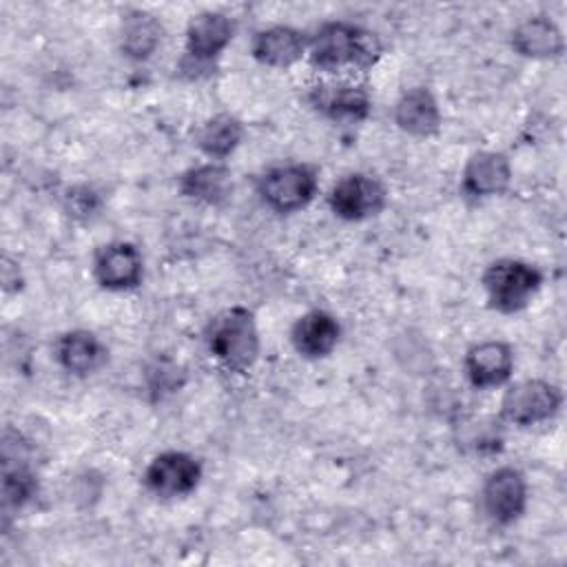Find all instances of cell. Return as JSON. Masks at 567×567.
I'll return each instance as SVG.
<instances>
[{"mask_svg": "<svg viewBox=\"0 0 567 567\" xmlns=\"http://www.w3.org/2000/svg\"><path fill=\"white\" fill-rule=\"evenodd\" d=\"M308 58L317 71L341 75L346 71L365 73L383 55V44L377 33L346 20L323 22L308 38Z\"/></svg>", "mask_w": 567, "mask_h": 567, "instance_id": "6da1fadb", "label": "cell"}, {"mask_svg": "<svg viewBox=\"0 0 567 567\" xmlns=\"http://www.w3.org/2000/svg\"><path fill=\"white\" fill-rule=\"evenodd\" d=\"M210 354L228 372H248L259 357V330L255 315L244 306L221 310L206 330Z\"/></svg>", "mask_w": 567, "mask_h": 567, "instance_id": "7a4b0ae2", "label": "cell"}, {"mask_svg": "<svg viewBox=\"0 0 567 567\" xmlns=\"http://www.w3.org/2000/svg\"><path fill=\"white\" fill-rule=\"evenodd\" d=\"M487 306L503 315L525 310L543 286V272L523 259L505 257L492 261L481 277Z\"/></svg>", "mask_w": 567, "mask_h": 567, "instance_id": "3957f363", "label": "cell"}, {"mask_svg": "<svg viewBox=\"0 0 567 567\" xmlns=\"http://www.w3.org/2000/svg\"><path fill=\"white\" fill-rule=\"evenodd\" d=\"M319 188L317 168L310 164H281L268 168L257 179V193L261 202L281 215L306 208Z\"/></svg>", "mask_w": 567, "mask_h": 567, "instance_id": "277c9868", "label": "cell"}, {"mask_svg": "<svg viewBox=\"0 0 567 567\" xmlns=\"http://www.w3.org/2000/svg\"><path fill=\"white\" fill-rule=\"evenodd\" d=\"M563 392L545 379H523L512 383L501 399V421L529 427L554 419L560 412Z\"/></svg>", "mask_w": 567, "mask_h": 567, "instance_id": "5b68a950", "label": "cell"}, {"mask_svg": "<svg viewBox=\"0 0 567 567\" xmlns=\"http://www.w3.org/2000/svg\"><path fill=\"white\" fill-rule=\"evenodd\" d=\"M308 102L328 120L346 124L363 122L372 109L368 86L352 75H339L312 84L308 91Z\"/></svg>", "mask_w": 567, "mask_h": 567, "instance_id": "8992f818", "label": "cell"}, {"mask_svg": "<svg viewBox=\"0 0 567 567\" xmlns=\"http://www.w3.org/2000/svg\"><path fill=\"white\" fill-rule=\"evenodd\" d=\"M388 204V188L368 173L343 175L328 195L330 210L343 221H363L377 217Z\"/></svg>", "mask_w": 567, "mask_h": 567, "instance_id": "52a82bcc", "label": "cell"}, {"mask_svg": "<svg viewBox=\"0 0 567 567\" xmlns=\"http://www.w3.org/2000/svg\"><path fill=\"white\" fill-rule=\"evenodd\" d=\"M235 20L221 11H202L186 24L184 38V66L206 69L235 38Z\"/></svg>", "mask_w": 567, "mask_h": 567, "instance_id": "ba28073f", "label": "cell"}, {"mask_svg": "<svg viewBox=\"0 0 567 567\" xmlns=\"http://www.w3.org/2000/svg\"><path fill=\"white\" fill-rule=\"evenodd\" d=\"M481 507L494 525L516 523L527 507V481L520 470L503 465L492 470L481 487Z\"/></svg>", "mask_w": 567, "mask_h": 567, "instance_id": "9c48e42d", "label": "cell"}, {"mask_svg": "<svg viewBox=\"0 0 567 567\" xmlns=\"http://www.w3.org/2000/svg\"><path fill=\"white\" fill-rule=\"evenodd\" d=\"M142 478L151 494L159 498H182L197 489L202 463L188 452L166 450L151 458Z\"/></svg>", "mask_w": 567, "mask_h": 567, "instance_id": "30bf717a", "label": "cell"}, {"mask_svg": "<svg viewBox=\"0 0 567 567\" xmlns=\"http://www.w3.org/2000/svg\"><path fill=\"white\" fill-rule=\"evenodd\" d=\"M95 281L113 292L133 290L144 279V259L135 244L111 241L102 246L93 261Z\"/></svg>", "mask_w": 567, "mask_h": 567, "instance_id": "8fae6325", "label": "cell"}, {"mask_svg": "<svg viewBox=\"0 0 567 567\" xmlns=\"http://www.w3.org/2000/svg\"><path fill=\"white\" fill-rule=\"evenodd\" d=\"M463 370L467 381L478 390L501 388L512 379L514 372V350L509 343L498 339H487L467 348L463 359Z\"/></svg>", "mask_w": 567, "mask_h": 567, "instance_id": "7c38bea8", "label": "cell"}, {"mask_svg": "<svg viewBox=\"0 0 567 567\" xmlns=\"http://www.w3.org/2000/svg\"><path fill=\"white\" fill-rule=\"evenodd\" d=\"M512 184V164L501 151H476L461 175V188L467 197L483 199L503 195Z\"/></svg>", "mask_w": 567, "mask_h": 567, "instance_id": "4fadbf2b", "label": "cell"}, {"mask_svg": "<svg viewBox=\"0 0 567 567\" xmlns=\"http://www.w3.org/2000/svg\"><path fill=\"white\" fill-rule=\"evenodd\" d=\"M308 51V38L288 24H272L259 29L250 42V55L266 66L288 69L297 64Z\"/></svg>", "mask_w": 567, "mask_h": 567, "instance_id": "5bb4252c", "label": "cell"}, {"mask_svg": "<svg viewBox=\"0 0 567 567\" xmlns=\"http://www.w3.org/2000/svg\"><path fill=\"white\" fill-rule=\"evenodd\" d=\"M341 337V326L334 315L326 310H308L290 328V341L303 359H326L332 354Z\"/></svg>", "mask_w": 567, "mask_h": 567, "instance_id": "9a60e30c", "label": "cell"}, {"mask_svg": "<svg viewBox=\"0 0 567 567\" xmlns=\"http://www.w3.org/2000/svg\"><path fill=\"white\" fill-rule=\"evenodd\" d=\"M512 49L532 60H556L565 53V35L549 16H529L512 31Z\"/></svg>", "mask_w": 567, "mask_h": 567, "instance_id": "2e32d148", "label": "cell"}, {"mask_svg": "<svg viewBox=\"0 0 567 567\" xmlns=\"http://www.w3.org/2000/svg\"><path fill=\"white\" fill-rule=\"evenodd\" d=\"M394 124L414 137L436 135L441 128V109L427 86H412L394 104Z\"/></svg>", "mask_w": 567, "mask_h": 567, "instance_id": "e0dca14e", "label": "cell"}, {"mask_svg": "<svg viewBox=\"0 0 567 567\" xmlns=\"http://www.w3.org/2000/svg\"><path fill=\"white\" fill-rule=\"evenodd\" d=\"M55 359L69 374L89 377L106 363L109 350L93 332L69 330L55 341Z\"/></svg>", "mask_w": 567, "mask_h": 567, "instance_id": "ac0fdd59", "label": "cell"}, {"mask_svg": "<svg viewBox=\"0 0 567 567\" xmlns=\"http://www.w3.org/2000/svg\"><path fill=\"white\" fill-rule=\"evenodd\" d=\"M177 186L186 199L206 206H219L233 193V173L221 162H206L184 171L177 179Z\"/></svg>", "mask_w": 567, "mask_h": 567, "instance_id": "d6986e66", "label": "cell"}, {"mask_svg": "<svg viewBox=\"0 0 567 567\" xmlns=\"http://www.w3.org/2000/svg\"><path fill=\"white\" fill-rule=\"evenodd\" d=\"M162 33H164L162 22L153 13L144 9H131L122 18V29H120L122 53L133 60L151 58L162 42Z\"/></svg>", "mask_w": 567, "mask_h": 567, "instance_id": "ffe728a7", "label": "cell"}, {"mask_svg": "<svg viewBox=\"0 0 567 567\" xmlns=\"http://www.w3.org/2000/svg\"><path fill=\"white\" fill-rule=\"evenodd\" d=\"M244 140V124L230 113H217L199 124L195 133L197 148L213 162L226 159Z\"/></svg>", "mask_w": 567, "mask_h": 567, "instance_id": "44dd1931", "label": "cell"}, {"mask_svg": "<svg viewBox=\"0 0 567 567\" xmlns=\"http://www.w3.org/2000/svg\"><path fill=\"white\" fill-rule=\"evenodd\" d=\"M33 494H35V478L31 470L24 463L11 465V461H4V472H2L4 505L22 507L27 501H31Z\"/></svg>", "mask_w": 567, "mask_h": 567, "instance_id": "7402d4cb", "label": "cell"}, {"mask_svg": "<svg viewBox=\"0 0 567 567\" xmlns=\"http://www.w3.org/2000/svg\"><path fill=\"white\" fill-rule=\"evenodd\" d=\"M501 416L498 419H474L461 425V443L474 452H498L501 450Z\"/></svg>", "mask_w": 567, "mask_h": 567, "instance_id": "603a6c76", "label": "cell"}]
</instances>
